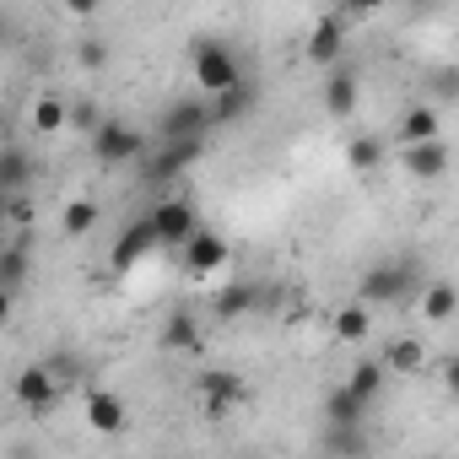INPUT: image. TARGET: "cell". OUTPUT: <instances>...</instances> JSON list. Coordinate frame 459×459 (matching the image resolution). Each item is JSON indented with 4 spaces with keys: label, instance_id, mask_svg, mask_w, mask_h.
<instances>
[{
    "label": "cell",
    "instance_id": "32",
    "mask_svg": "<svg viewBox=\"0 0 459 459\" xmlns=\"http://www.w3.org/2000/svg\"><path fill=\"white\" fill-rule=\"evenodd\" d=\"M443 389L459 400V357H448V362H443Z\"/></svg>",
    "mask_w": 459,
    "mask_h": 459
},
{
    "label": "cell",
    "instance_id": "12",
    "mask_svg": "<svg viewBox=\"0 0 459 459\" xmlns=\"http://www.w3.org/2000/svg\"><path fill=\"white\" fill-rule=\"evenodd\" d=\"M200 394H205V411H227L233 400H244V378L211 368V373H200Z\"/></svg>",
    "mask_w": 459,
    "mask_h": 459
},
{
    "label": "cell",
    "instance_id": "17",
    "mask_svg": "<svg viewBox=\"0 0 459 459\" xmlns=\"http://www.w3.org/2000/svg\"><path fill=\"white\" fill-rule=\"evenodd\" d=\"M260 103V92L244 82V87H233V92H221V98H211V114H216V125H238L249 108Z\"/></svg>",
    "mask_w": 459,
    "mask_h": 459
},
{
    "label": "cell",
    "instance_id": "15",
    "mask_svg": "<svg viewBox=\"0 0 459 459\" xmlns=\"http://www.w3.org/2000/svg\"><path fill=\"white\" fill-rule=\"evenodd\" d=\"M362 416H368V405H362L346 384L325 394V421H330V427H362Z\"/></svg>",
    "mask_w": 459,
    "mask_h": 459
},
{
    "label": "cell",
    "instance_id": "3",
    "mask_svg": "<svg viewBox=\"0 0 459 459\" xmlns=\"http://www.w3.org/2000/svg\"><path fill=\"white\" fill-rule=\"evenodd\" d=\"M195 87H205L211 98L244 87V71H238V55L227 44H200L195 49Z\"/></svg>",
    "mask_w": 459,
    "mask_h": 459
},
{
    "label": "cell",
    "instance_id": "13",
    "mask_svg": "<svg viewBox=\"0 0 459 459\" xmlns=\"http://www.w3.org/2000/svg\"><path fill=\"white\" fill-rule=\"evenodd\" d=\"M325 108H330L335 119H346V114L357 108V76H351V65H335V71H330V82H325Z\"/></svg>",
    "mask_w": 459,
    "mask_h": 459
},
{
    "label": "cell",
    "instance_id": "18",
    "mask_svg": "<svg viewBox=\"0 0 459 459\" xmlns=\"http://www.w3.org/2000/svg\"><path fill=\"white\" fill-rule=\"evenodd\" d=\"M255 303H260V287H255V281H238V287H221V292L211 298L216 319H238V314H249Z\"/></svg>",
    "mask_w": 459,
    "mask_h": 459
},
{
    "label": "cell",
    "instance_id": "9",
    "mask_svg": "<svg viewBox=\"0 0 459 459\" xmlns=\"http://www.w3.org/2000/svg\"><path fill=\"white\" fill-rule=\"evenodd\" d=\"M200 152H205V141H162V152L146 162V178H157V184H162V178L184 173V168H189Z\"/></svg>",
    "mask_w": 459,
    "mask_h": 459
},
{
    "label": "cell",
    "instance_id": "30",
    "mask_svg": "<svg viewBox=\"0 0 459 459\" xmlns=\"http://www.w3.org/2000/svg\"><path fill=\"white\" fill-rule=\"evenodd\" d=\"M76 60H82V65H87V71H98V65H103V60H108V49H103V44H98V39H82V44H76Z\"/></svg>",
    "mask_w": 459,
    "mask_h": 459
},
{
    "label": "cell",
    "instance_id": "7",
    "mask_svg": "<svg viewBox=\"0 0 459 459\" xmlns=\"http://www.w3.org/2000/svg\"><path fill=\"white\" fill-rule=\"evenodd\" d=\"M152 249H162V244H157V227H152V216H135L125 233L114 238V265L130 271V265H135L141 255H152Z\"/></svg>",
    "mask_w": 459,
    "mask_h": 459
},
{
    "label": "cell",
    "instance_id": "24",
    "mask_svg": "<svg viewBox=\"0 0 459 459\" xmlns=\"http://www.w3.org/2000/svg\"><path fill=\"white\" fill-rule=\"evenodd\" d=\"M0 184H6L12 195H22V184H28V152H22L17 141L0 152Z\"/></svg>",
    "mask_w": 459,
    "mask_h": 459
},
{
    "label": "cell",
    "instance_id": "14",
    "mask_svg": "<svg viewBox=\"0 0 459 459\" xmlns=\"http://www.w3.org/2000/svg\"><path fill=\"white\" fill-rule=\"evenodd\" d=\"M405 173L411 178H443L448 173V152H443V141H432V146H405Z\"/></svg>",
    "mask_w": 459,
    "mask_h": 459
},
{
    "label": "cell",
    "instance_id": "20",
    "mask_svg": "<svg viewBox=\"0 0 459 459\" xmlns=\"http://www.w3.org/2000/svg\"><path fill=\"white\" fill-rule=\"evenodd\" d=\"M384 368H389V373H421V368H427V346L411 341V335H400V341H389Z\"/></svg>",
    "mask_w": 459,
    "mask_h": 459
},
{
    "label": "cell",
    "instance_id": "19",
    "mask_svg": "<svg viewBox=\"0 0 459 459\" xmlns=\"http://www.w3.org/2000/svg\"><path fill=\"white\" fill-rule=\"evenodd\" d=\"M400 141H405V146H432V141H437V108H427V103L411 108V114L400 119Z\"/></svg>",
    "mask_w": 459,
    "mask_h": 459
},
{
    "label": "cell",
    "instance_id": "23",
    "mask_svg": "<svg viewBox=\"0 0 459 459\" xmlns=\"http://www.w3.org/2000/svg\"><path fill=\"white\" fill-rule=\"evenodd\" d=\"M384 373H389L384 362H357V368H351V378H346V389H351L362 405H373V400H378V389H384Z\"/></svg>",
    "mask_w": 459,
    "mask_h": 459
},
{
    "label": "cell",
    "instance_id": "6",
    "mask_svg": "<svg viewBox=\"0 0 459 459\" xmlns=\"http://www.w3.org/2000/svg\"><path fill=\"white\" fill-rule=\"evenodd\" d=\"M308 60H314V65H346V17H341V12H330V17L314 22V33H308Z\"/></svg>",
    "mask_w": 459,
    "mask_h": 459
},
{
    "label": "cell",
    "instance_id": "11",
    "mask_svg": "<svg viewBox=\"0 0 459 459\" xmlns=\"http://www.w3.org/2000/svg\"><path fill=\"white\" fill-rule=\"evenodd\" d=\"M125 427V400L108 389H87V432H119Z\"/></svg>",
    "mask_w": 459,
    "mask_h": 459
},
{
    "label": "cell",
    "instance_id": "4",
    "mask_svg": "<svg viewBox=\"0 0 459 459\" xmlns=\"http://www.w3.org/2000/svg\"><path fill=\"white\" fill-rule=\"evenodd\" d=\"M152 227H157V244H162V249H184V244L200 233L195 205H184V200H162V205L152 211Z\"/></svg>",
    "mask_w": 459,
    "mask_h": 459
},
{
    "label": "cell",
    "instance_id": "26",
    "mask_svg": "<svg viewBox=\"0 0 459 459\" xmlns=\"http://www.w3.org/2000/svg\"><path fill=\"white\" fill-rule=\"evenodd\" d=\"M454 308H459V292L448 287V281H437V287H427L421 292V314L437 325V319H454Z\"/></svg>",
    "mask_w": 459,
    "mask_h": 459
},
{
    "label": "cell",
    "instance_id": "22",
    "mask_svg": "<svg viewBox=\"0 0 459 459\" xmlns=\"http://www.w3.org/2000/svg\"><path fill=\"white\" fill-rule=\"evenodd\" d=\"M368 330H373V314H368V303H346V308L335 314V335H341L346 346L368 341Z\"/></svg>",
    "mask_w": 459,
    "mask_h": 459
},
{
    "label": "cell",
    "instance_id": "10",
    "mask_svg": "<svg viewBox=\"0 0 459 459\" xmlns=\"http://www.w3.org/2000/svg\"><path fill=\"white\" fill-rule=\"evenodd\" d=\"M178 255H184V265H189L195 276H211V271H221V265H227V244H221L216 233H195Z\"/></svg>",
    "mask_w": 459,
    "mask_h": 459
},
{
    "label": "cell",
    "instance_id": "8",
    "mask_svg": "<svg viewBox=\"0 0 459 459\" xmlns=\"http://www.w3.org/2000/svg\"><path fill=\"white\" fill-rule=\"evenodd\" d=\"M55 394H60V378H55L44 362H33V368H22V373H17V400H22L28 411H49V405H55Z\"/></svg>",
    "mask_w": 459,
    "mask_h": 459
},
{
    "label": "cell",
    "instance_id": "25",
    "mask_svg": "<svg viewBox=\"0 0 459 459\" xmlns=\"http://www.w3.org/2000/svg\"><path fill=\"white\" fill-rule=\"evenodd\" d=\"M384 162V141H373V135H357L351 146H346V168L351 173H373Z\"/></svg>",
    "mask_w": 459,
    "mask_h": 459
},
{
    "label": "cell",
    "instance_id": "1",
    "mask_svg": "<svg viewBox=\"0 0 459 459\" xmlns=\"http://www.w3.org/2000/svg\"><path fill=\"white\" fill-rule=\"evenodd\" d=\"M421 287V271H416V260H378L368 276H362V287H357V303H405L411 292Z\"/></svg>",
    "mask_w": 459,
    "mask_h": 459
},
{
    "label": "cell",
    "instance_id": "5",
    "mask_svg": "<svg viewBox=\"0 0 459 459\" xmlns=\"http://www.w3.org/2000/svg\"><path fill=\"white\" fill-rule=\"evenodd\" d=\"M92 157H98L103 168H125V162L141 157V135H135L130 125H119V119H103V130L92 135Z\"/></svg>",
    "mask_w": 459,
    "mask_h": 459
},
{
    "label": "cell",
    "instance_id": "31",
    "mask_svg": "<svg viewBox=\"0 0 459 459\" xmlns=\"http://www.w3.org/2000/svg\"><path fill=\"white\" fill-rule=\"evenodd\" d=\"M6 216H12V227H28V221H33V205H28L22 195H12V205H6Z\"/></svg>",
    "mask_w": 459,
    "mask_h": 459
},
{
    "label": "cell",
    "instance_id": "29",
    "mask_svg": "<svg viewBox=\"0 0 459 459\" xmlns=\"http://www.w3.org/2000/svg\"><path fill=\"white\" fill-rule=\"evenodd\" d=\"M60 227H65L71 238L92 233V227H98V205H92V200H71V205H65V216H60Z\"/></svg>",
    "mask_w": 459,
    "mask_h": 459
},
{
    "label": "cell",
    "instance_id": "2",
    "mask_svg": "<svg viewBox=\"0 0 459 459\" xmlns=\"http://www.w3.org/2000/svg\"><path fill=\"white\" fill-rule=\"evenodd\" d=\"M162 141H205V130H216V114H211V98H173L157 119Z\"/></svg>",
    "mask_w": 459,
    "mask_h": 459
},
{
    "label": "cell",
    "instance_id": "27",
    "mask_svg": "<svg viewBox=\"0 0 459 459\" xmlns=\"http://www.w3.org/2000/svg\"><path fill=\"white\" fill-rule=\"evenodd\" d=\"M0 276H6V292L22 287V276H28V244H22V238L6 244V255H0Z\"/></svg>",
    "mask_w": 459,
    "mask_h": 459
},
{
    "label": "cell",
    "instance_id": "16",
    "mask_svg": "<svg viewBox=\"0 0 459 459\" xmlns=\"http://www.w3.org/2000/svg\"><path fill=\"white\" fill-rule=\"evenodd\" d=\"M325 454H330V459H368L373 443H368L362 427H330V432H325Z\"/></svg>",
    "mask_w": 459,
    "mask_h": 459
},
{
    "label": "cell",
    "instance_id": "28",
    "mask_svg": "<svg viewBox=\"0 0 459 459\" xmlns=\"http://www.w3.org/2000/svg\"><path fill=\"white\" fill-rule=\"evenodd\" d=\"M65 119H71V108H65L60 98H39V103H33V130L55 135V130H65Z\"/></svg>",
    "mask_w": 459,
    "mask_h": 459
},
{
    "label": "cell",
    "instance_id": "21",
    "mask_svg": "<svg viewBox=\"0 0 459 459\" xmlns=\"http://www.w3.org/2000/svg\"><path fill=\"white\" fill-rule=\"evenodd\" d=\"M162 346H168V351H184V357H195V351H200V325H195L189 314H173V319L162 325Z\"/></svg>",
    "mask_w": 459,
    "mask_h": 459
}]
</instances>
